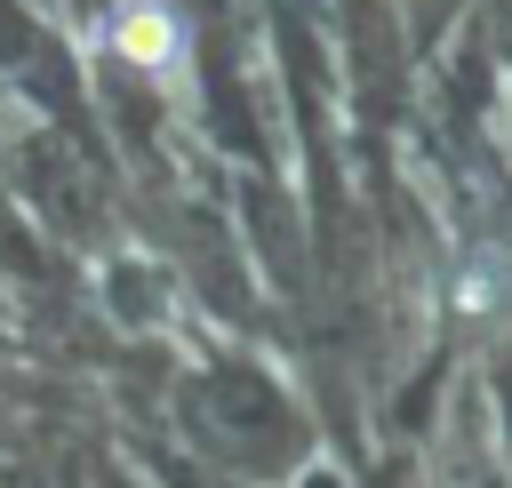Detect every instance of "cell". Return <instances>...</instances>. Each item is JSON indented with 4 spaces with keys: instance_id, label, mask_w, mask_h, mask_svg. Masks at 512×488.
Wrapping results in <instances>:
<instances>
[{
    "instance_id": "obj_1",
    "label": "cell",
    "mask_w": 512,
    "mask_h": 488,
    "mask_svg": "<svg viewBox=\"0 0 512 488\" xmlns=\"http://www.w3.org/2000/svg\"><path fill=\"white\" fill-rule=\"evenodd\" d=\"M176 48H184V32H176V16H168L160 0H120V16H112V56H128L136 72H168Z\"/></svg>"
}]
</instances>
